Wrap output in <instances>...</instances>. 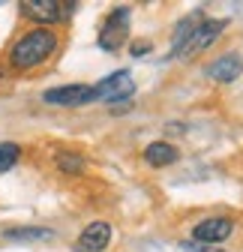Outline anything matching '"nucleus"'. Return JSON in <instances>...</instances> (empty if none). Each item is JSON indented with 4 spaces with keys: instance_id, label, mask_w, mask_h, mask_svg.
Returning <instances> with one entry per match:
<instances>
[{
    "instance_id": "f257e3e1",
    "label": "nucleus",
    "mask_w": 243,
    "mask_h": 252,
    "mask_svg": "<svg viewBox=\"0 0 243 252\" xmlns=\"http://www.w3.org/2000/svg\"><path fill=\"white\" fill-rule=\"evenodd\" d=\"M57 48V33L51 27H33L12 45L9 51V66L12 69H33L42 60L51 57V51Z\"/></svg>"
},
{
    "instance_id": "423d86ee",
    "label": "nucleus",
    "mask_w": 243,
    "mask_h": 252,
    "mask_svg": "<svg viewBox=\"0 0 243 252\" xmlns=\"http://www.w3.org/2000/svg\"><path fill=\"white\" fill-rule=\"evenodd\" d=\"M93 87H96V96H99V99H108V102H120V99H126V96H132V93H135L132 75H129L126 69H120V72L102 78V81L93 84Z\"/></svg>"
},
{
    "instance_id": "0eeeda50",
    "label": "nucleus",
    "mask_w": 243,
    "mask_h": 252,
    "mask_svg": "<svg viewBox=\"0 0 243 252\" xmlns=\"http://www.w3.org/2000/svg\"><path fill=\"white\" fill-rule=\"evenodd\" d=\"M69 9V3H57V0H24L21 3V12L30 18V21H39L42 27L45 24H57Z\"/></svg>"
},
{
    "instance_id": "ddd939ff",
    "label": "nucleus",
    "mask_w": 243,
    "mask_h": 252,
    "mask_svg": "<svg viewBox=\"0 0 243 252\" xmlns=\"http://www.w3.org/2000/svg\"><path fill=\"white\" fill-rule=\"evenodd\" d=\"M18 159H21V147L15 141H0V174L9 171Z\"/></svg>"
},
{
    "instance_id": "2eb2a0df",
    "label": "nucleus",
    "mask_w": 243,
    "mask_h": 252,
    "mask_svg": "<svg viewBox=\"0 0 243 252\" xmlns=\"http://www.w3.org/2000/svg\"><path fill=\"white\" fill-rule=\"evenodd\" d=\"M150 51V42H138V45H132V57H141V54H147Z\"/></svg>"
},
{
    "instance_id": "20e7f679",
    "label": "nucleus",
    "mask_w": 243,
    "mask_h": 252,
    "mask_svg": "<svg viewBox=\"0 0 243 252\" xmlns=\"http://www.w3.org/2000/svg\"><path fill=\"white\" fill-rule=\"evenodd\" d=\"M42 99H45L48 105H63V108H69V105L93 102V99H99V96H96V87H90V84H63V87L45 90Z\"/></svg>"
},
{
    "instance_id": "1a4fd4ad",
    "label": "nucleus",
    "mask_w": 243,
    "mask_h": 252,
    "mask_svg": "<svg viewBox=\"0 0 243 252\" xmlns=\"http://www.w3.org/2000/svg\"><path fill=\"white\" fill-rule=\"evenodd\" d=\"M240 72H243L240 54H222V57H216V60L207 66V78H213V81H219V84H231L234 78H240Z\"/></svg>"
},
{
    "instance_id": "f03ea898",
    "label": "nucleus",
    "mask_w": 243,
    "mask_h": 252,
    "mask_svg": "<svg viewBox=\"0 0 243 252\" xmlns=\"http://www.w3.org/2000/svg\"><path fill=\"white\" fill-rule=\"evenodd\" d=\"M228 27V21L225 18H204L198 27H195V33L180 45L171 57H192V54H201V51H207L210 45H213L219 36H222V30Z\"/></svg>"
},
{
    "instance_id": "4468645a",
    "label": "nucleus",
    "mask_w": 243,
    "mask_h": 252,
    "mask_svg": "<svg viewBox=\"0 0 243 252\" xmlns=\"http://www.w3.org/2000/svg\"><path fill=\"white\" fill-rule=\"evenodd\" d=\"M6 237L9 240H33V237H51V231H45V228H24V231H6Z\"/></svg>"
},
{
    "instance_id": "9d476101",
    "label": "nucleus",
    "mask_w": 243,
    "mask_h": 252,
    "mask_svg": "<svg viewBox=\"0 0 243 252\" xmlns=\"http://www.w3.org/2000/svg\"><path fill=\"white\" fill-rule=\"evenodd\" d=\"M177 156L180 150L168 141H153V144H147L144 147V162L147 165H153V168H165V165H174L177 162Z\"/></svg>"
},
{
    "instance_id": "9b49d317",
    "label": "nucleus",
    "mask_w": 243,
    "mask_h": 252,
    "mask_svg": "<svg viewBox=\"0 0 243 252\" xmlns=\"http://www.w3.org/2000/svg\"><path fill=\"white\" fill-rule=\"evenodd\" d=\"M201 21H204V15H201V12H192L186 21H180V24H177V30H174V39H171V54H174L180 45H183V42H186V39L195 33V27H198Z\"/></svg>"
},
{
    "instance_id": "f8f14e48",
    "label": "nucleus",
    "mask_w": 243,
    "mask_h": 252,
    "mask_svg": "<svg viewBox=\"0 0 243 252\" xmlns=\"http://www.w3.org/2000/svg\"><path fill=\"white\" fill-rule=\"evenodd\" d=\"M54 162H57V168L63 171V174H78V171H84V156H78V153H72V150H60V153L54 156Z\"/></svg>"
},
{
    "instance_id": "6e6552de",
    "label": "nucleus",
    "mask_w": 243,
    "mask_h": 252,
    "mask_svg": "<svg viewBox=\"0 0 243 252\" xmlns=\"http://www.w3.org/2000/svg\"><path fill=\"white\" fill-rule=\"evenodd\" d=\"M111 243V225L108 222H90L78 240H75V252H102Z\"/></svg>"
},
{
    "instance_id": "39448f33",
    "label": "nucleus",
    "mask_w": 243,
    "mask_h": 252,
    "mask_svg": "<svg viewBox=\"0 0 243 252\" xmlns=\"http://www.w3.org/2000/svg\"><path fill=\"white\" fill-rule=\"evenodd\" d=\"M231 231H234V219H228V216H207L192 228V237L198 243H222V240L231 237Z\"/></svg>"
},
{
    "instance_id": "7ed1b4c3",
    "label": "nucleus",
    "mask_w": 243,
    "mask_h": 252,
    "mask_svg": "<svg viewBox=\"0 0 243 252\" xmlns=\"http://www.w3.org/2000/svg\"><path fill=\"white\" fill-rule=\"evenodd\" d=\"M126 36H129V9L117 6V9H111V15L105 18V24L99 30V48L117 51L120 45L126 42Z\"/></svg>"
}]
</instances>
